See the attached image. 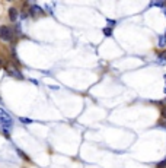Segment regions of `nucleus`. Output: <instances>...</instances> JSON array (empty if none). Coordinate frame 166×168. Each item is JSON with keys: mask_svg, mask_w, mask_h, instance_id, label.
Returning a JSON list of instances; mask_svg holds the SVG:
<instances>
[{"mask_svg": "<svg viewBox=\"0 0 166 168\" xmlns=\"http://www.w3.org/2000/svg\"><path fill=\"white\" fill-rule=\"evenodd\" d=\"M0 127L3 130V133L6 136H9V133L12 132V127H13V119L9 113H6L3 108H0Z\"/></svg>", "mask_w": 166, "mask_h": 168, "instance_id": "nucleus-1", "label": "nucleus"}, {"mask_svg": "<svg viewBox=\"0 0 166 168\" xmlns=\"http://www.w3.org/2000/svg\"><path fill=\"white\" fill-rule=\"evenodd\" d=\"M13 38H15L13 29L9 28V26H6V25H2V26H0V40L9 43V41H13Z\"/></svg>", "mask_w": 166, "mask_h": 168, "instance_id": "nucleus-2", "label": "nucleus"}, {"mask_svg": "<svg viewBox=\"0 0 166 168\" xmlns=\"http://www.w3.org/2000/svg\"><path fill=\"white\" fill-rule=\"evenodd\" d=\"M6 72H7V75L12 77H15V79H24V75H22V72H20L18 67L15 66V64H7L6 66Z\"/></svg>", "mask_w": 166, "mask_h": 168, "instance_id": "nucleus-3", "label": "nucleus"}, {"mask_svg": "<svg viewBox=\"0 0 166 168\" xmlns=\"http://www.w3.org/2000/svg\"><path fill=\"white\" fill-rule=\"evenodd\" d=\"M29 12H31V15H32V16H37V15H43V13H44L43 9H41L39 6H37V5L31 6V9H29Z\"/></svg>", "mask_w": 166, "mask_h": 168, "instance_id": "nucleus-4", "label": "nucleus"}, {"mask_svg": "<svg viewBox=\"0 0 166 168\" xmlns=\"http://www.w3.org/2000/svg\"><path fill=\"white\" fill-rule=\"evenodd\" d=\"M18 10L15 9V7H10L9 9V19L12 21V22H16V19H18Z\"/></svg>", "mask_w": 166, "mask_h": 168, "instance_id": "nucleus-5", "label": "nucleus"}, {"mask_svg": "<svg viewBox=\"0 0 166 168\" xmlns=\"http://www.w3.org/2000/svg\"><path fill=\"white\" fill-rule=\"evenodd\" d=\"M159 45H160V47H165L166 45V32L163 34L160 37V40H159Z\"/></svg>", "mask_w": 166, "mask_h": 168, "instance_id": "nucleus-6", "label": "nucleus"}, {"mask_svg": "<svg viewBox=\"0 0 166 168\" xmlns=\"http://www.w3.org/2000/svg\"><path fill=\"white\" fill-rule=\"evenodd\" d=\"M159 62H160V63H165L166 62V50L163 51V53L159 54Z\"/></svg>", "mask_w": 166, "mask_h": 168, "instance_id": "nucleus-7", "label": "nucleus"}, {"mask_svg": "<svg viewBox=\"0 0 166 168\" xmlns=\"http://www.w3.org/2000/svg\"><path fill=\"white\" fill-rule=\"evenodd\" d=\"M104 34L106 35V37H111V35H112V29L111 28H104Z\"/></svg>", "mask_w": 166, "mask_h": 168, "instance_id": "nucleus-8", "label": "nucleus"}, {"mask_svg": "<svg viewBox=\"0 0 166 168\" xmlns=\"http://www.w3.org/2000/svg\"><path fill=\"white\" fill-rule=\"evenodd\" d=\"M20 121H22V123H25V124H31V123H32V120H31V119H25V117H20Z\"/></svg>", "mask_w": 166, "mask_h": 168, "instance_id": "nucleus-9", "label": "nucleus"}, {"mask_svg": "<svg viewBox=\"0 0 166 168\" xmlns=\"http://www.w3.org/2000/svg\"><path fill=\"white\" fill-rule=\"evenodd\" d=\"M160 113H162V117L166 120V105H162V110H160Z\"/></svg>", "mask_w": 166, "mask_h": 168, "instance_id": "nucleus-10", "label": "nucleus"}, {"mask_svg": "<svg viewBox=\"0 0 166 168\" xmlns=\"http://www.w3.org/2000/svg\"><path fill=\"white\" fill-rule=\"evenodd\" d=\"M165 167H166V159H163L162 162L157 164V168H165Z\"/></svg>", "mask_w": 166, "mask_h": 168, "instance_id": "nucleus-11", "label": "nucleus"}, {"mask_svg": "<svg viewBox=\"0 0 166 168\" xmlns=\"http://www.w3.org/2000/svg\"><path fill=\"white\" fill-rule=\"evenodd\" d=\"M152 6H163V3L162 2H153Z\"/></svg>", "mask_w": 166, "mask_h": 168, "instance_id": "nucleus-12", "label": "nucleus"}, {"mask_svg": "<svg viewBox=\"0 0 166 168\" xmlns=\"http://www.w3.org/2000/svg\"><path fill=\"white\" fill-rule=\"evenodd\" d=\"M108 25H109V26H114V25H115V21L108 19Z\"/></svg>", "mask_w": 166, "mask_h": 168, "instance_id": "nucleus-13", "label": "nucleus"}, {"mask_svg": "<svg viewBox=\"0 0 166 168\" xmlns=\"http://www.w3.org/2000/svg\"><path fill=\"white\" fill-rule=\"evenodd\" d=\"M160 126H162V127H166V121H165V123H160Z\"/></svg>", "mask_w": 166, "mask_h": 168, "instance_id": "nucleus-14", "label": "nucleus"}, {"mask_svg": "<svg viewBox=\"0 0 166 168\" xmlns=\"http://www.w3.org/2000/svg\"><path fill=\"white\" fill-rule=\"evenodd\" d=\"M2 64H3V63H2V60H0V66H2Z\"/></svg>", "mask_w": 166, "mask_h": 168, "instance_id": "nucleus-15", "label": "nucleus"}, {"mask_svg": "<svg viewBox=\"0 0 166 168\" xmlns=\"http://www.w3.org/2000/svg\"><path fill=\"white\" fill-rule=\"evenodd\" d=\"M163 12H165V16H166V9H165V10H163Z\"/></svg>", "mask_w": 166, "mask_h": 168, "instance_id": "nucleus-16", "label": "nucleus"}, {"mask_svg": "<svg viewBox=\"0 0 166 168\" xmlns=\"http://www.w3.org/2000/svg\"><path fill=\"white\" fill-rule=\"evenodd\" d=\"M165 79H166V76H165Z\"/></svg>", "mask_w": 166, "mask_h": 168, "instance_id": "nucleus-17", "label": "nucleus"}]
</instances>
